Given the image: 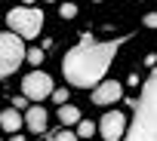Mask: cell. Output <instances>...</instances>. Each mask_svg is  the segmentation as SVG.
Here are the masks:
<instances>
[{"instance_id":"obj_1","label":"cell","mask_w":157,"mask_h":141,"mask_svg":"<svg viewBox=\"0 0 157 141\" xmlns=\"http://www.w3.org/2000/svg\"><path fill=\"white\" fill-rule=\"evenodd\" d=\"M123 40H93L90 34H83V43H77L65 52L62 58V74L71 86L77 89H96L102 83V77L108 74V67L117 55Z\"/></svg>"},{"instance_id":"obj_2","label":"cell","mask_w":157,"mask_h":141,"mask_svg":"<svg viewBox=\"0 0 157 141\" xmlns=\"http://www.w3.org/2000/svg\"><path fill=\"white\" fill-rule=\"evenodd\" d=\"M123 141H157V64L148 83L142 86V95L136 98L132 120L126 126Z\"/></svg>"},{"instance_id":"obj_3","label":"cell","mask_w":157,"mask_h":141,"mask_svg":"<svg viewBox=\"0 0 157 141\" xmlns=\"http://www.w3.org/2000/svg\"><path fill=\"white\" fill-rule=\"evenodd\" d=\"M6 25H10V34H16L22 40H31L43 28V13L37 6H16V9H10Z\"/></svg>"},{"instance_id":"obj_4","label":"cell","mask_w":157,"mask_h":141,"mask_svg":"<svg viewBox=\"0 0 157 141\" xmlns=\"http://www.w3.org/2000/svg\"><path fill=\"white\" fill-rule=\"evenodd\" d=\"M22 61H25V40L10 31H0V80L16 74Z\"/></svg>"},{"instance_id":"obj_5","label":"cell","mask_w":157,"mask_h":141,"mask_svg":"<svg viewBox=\"0 0 157 141\" xmlns=\"http://www.w3.org/2000/svg\"><path fill=\"white\" fill-rule=\"evenodd\" d=\"M52 89H56L52 86V77L43 74V70H31V74L22 77V95L28 101H43V98L52 95Z\"/></svg>"},{"instance_id":"obj_6","label":"cell","mask_w":157,"mask_h":141,"mask_svg":"<svg viewBox=\"0 0 157 141\" xmlns=\"http://www.w3.org/2000/svg\"><path fill=\"white\" fill-rule=\"evenodd\" d=\"M126 126H129V120H126L123 110H108V114L99 120V132H102L105 141H123Z\"/></svg>"},{"instance_id":"obj_7","label":"cell","mask_w":157,"mask_h":141,"mask_svg":"<svg viewBox=\"0 0 157 141\" xmlns=\"http://www.w3.org/2000/svg\"><path fill=\"white\" fill-rule=\"evenodd\" d=\"M90 98H93V104H114V101L123 98V86H120L117 80H102V83L90 92Z\"/></svg>"},{"instance_id":"obj_8","label":"cell","mask_w":157,"mask_h":141,"mask_svg":"<svg viewBox=\"0 0 157 141\" xmlns=\"http://www.w3.org/2000/svg\"><path fill=\"white\" fill-rule=\"evenodd\" d=\"M25 126L31 129V132H43L46 129V123H49V114H46V107H40V104H31V107H25Z\"/></svg>"},{"instance_id":"obj_9","label":"cell","mask_w":157,"mask_h":141,"mask_svg":"<svg viewBox=\"0 0 157 141\" xmlns=\"http://www.w3.org/2000/svg\"><path fill=\"white\" fill-rule=\"evenodd\" d=\"M22 123H25V117H22L16 107H6V110H0V129H6L10 135H16V132L22 129Z\"/></svg>"},{"instance_id":"obj_10","label":"cell","mask_w":157,"mask_h":141,"mask_svg":"<svg viewBox=\"0 0 157 141\" xmlns=\"http://www.w3.org/2000/svg\"><path fill=\"white\" fill-rule=\"evenodd\" d=\"M59 120H62L65 126H77L83 117H80V107H77V104H62V107H59Z\"/></svg>"},{"instance_id":"obj_11","label":"cell","mask_w":157,"mask_h":141,"mask_svg":"<svg viewBox=\"0 0 157 141\" xmlns=\"http://www.w3.org/2000/svg\"><path fill=\"white\" fill-rule=\"evenodd\" d=\"M77 138H93L96 135V123H90V120H80L77 123V132H74Z\"/></svg>"},{"instance_id":"obj_12","label":"cell","mask_w":157,"mask_h":141,"mask_svg":"<svg viewBox=\"0 0 157 141\" xmlns=\"http://www.w3.org/2000/svg\"><path fill=\"white\" fill-rule=\"evenodd\" d=\"M43 55H46V52H43L40 46H37V49H25V61H28V64H43Z\"/></svg>"},{"instance_id":"obj_13","label":"cell","mask_w":157,"mask_h":141,"mask_svg":"<svg viewBox=\"0 0 157 141\" xmlns=\"http://www.w3.org/2000/svg\"><path fill=\"white\" fill-rule=\"evenodd\" d=\"M59 16H62V19H74V16H77V3H62V6H59Z\"/></svg>"},{"instance_id":"obj_14","label":"cell","mask_w":157,"mask_h":141,"mask_svg":"<svg viewBox=\"0 0 157 141\" xmlns=\"http://www.w3.org/2000/svg\"><path fill=\"white\" fill-rule=\"evenodd\" d=\"M52 101L62 107V104H68V89H52Z\"/></svg>"},{"instance_id":"obj_15","label":"cell","mask_w":157,"mask_h":141,"mask_svg":"<svg viewBox=\"0 0 157 141\" xmlns=\"http://www.w3.org/2000/svg\"><path fill=\"white\" fill-rule=\"evenodd\" d=\"M49 141H77V135H74L71 129H62V132H59V135H52Z\"/></svg>"},{"instance_id":"obj_16","label":"cell","mask_w":157,"mask_h":141,"mask_svg":"<svg viewBox=\"0 0 157 141\" xmlns=\"http://www.w3.org/2000/svg\"><path fill=\"white\" fill-rule=\"evenodd\" d=\"M142 25H145V28H157V13H148V16H142Z\"/></svg>"},{"instance_id":"obj_17","label":"cell","mask_w":157,"mask_h":141,"mask_svg":"<svg viewBox=\"0 0 157 141\" xmlns=\"http://www.w3.org/2000/svg\"><path fill=\"white\" fill-rule=\"evenodd\" d=\"M25 101H28V98H25V95H22V92H19V95H16V98H13V107H16V110H22V107H25Z\"/></svg>"},{"instance_id":"obj_18","label":"cell","mask_w":157,"mask_h":141,"mask_svg":"<svg viewBox=\"0 0 157 141\" xmlns=\"http://www.w3.org/2000/svg\"><path fill=\"white\" fill-rule=\"evenodd\" d=\"M52 46H56V40H52V37H46V40H43V43H40V49H43V52H49V49H52Z\"/></svg>"},{"instance_id":"obj_19","label":"cell","mask_w":157,"mask_h":141,"mask_svg":"<svg viewBox=\"0 0 157 141\" xmlns=\"http://www.w3.org/2000/svg\"><path fill=\"white\" fill-rule=\"evenodd\" d=\"M22 6H34V0H22Z\"/></svg>"},{"instance_id":"obj_20","label":"cell","mask_w":157,"mask_h":141,"mask_svg":"<svg viewBox=\"0 0 157 141\" xmlns=\"http://www.w3.org/2000/svg\"><path fill=\"white\" fill-rule=\"evenodd\" d=\"M10 141H25V138H22V135H13V138H10Z\"/></svg>"},{"instance_id":"obj_21","label":"cell","mask_w":157,"mask_h":141,"mask_svg":"<svg viewBox=\"0 0 157 141\" xmlns=\"http://www.w3.org/2000/svg\"><path fill=\"white\" fill-rule=\"evenodd\" d=\"M93 3H102V0H93Z\"/></svg>"},{"instance_id":"obj_22","label":"cell","mask_w":157,"mask_h":141,"mask_svg":"<svg viewBox=\"0 0 157 141\" xmlns=\"http://www.w3.org/2000/svg\"><path fill=\"white\" fill-rule=\"evenodd\" d=\"M49 3H56V0H49Z\"/></svg>"}]
</instances>
